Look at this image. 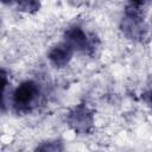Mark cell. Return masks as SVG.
<instances>
[{
	"label": "cell",
	"instance_id": "6",
	"mask_svg": "<svg viewBox=\"0 0 152 152\" xmlns=\"http://www.w3.org/2000/svg\"><path fill=\"white\" fill-rule=\"evenodd\" d=\"M63 150H64L63 142L58 139H55V140L43 141L36 147L34 152H63Z\"/></svg>",
	"mask_w": 152,
	"mask_h": 152
},
{
	"label": "cell",
	"instance_id": "1",
	"mask_svg": "<svg viewBox=\"0 0 152 152\" xmlns=\"http://www.w3.org/2000/svg\"><path fill=\"white\" fill-rule=\"evenodd\" d=\"M66 122L75 133L89 134L93 131L95 122L93 110L86 103H80L68 113Z\"/></svg>",
	"mask_w": 152,
	"mask_h": 152
},
{
	"label": "cell",
	"instance_id": "2",
	"mask_svg": "<svg viewBox=\"0 0 152 152\" xmlns=\"http://www.w3.org/2000/svg\"><path fill=\"white\" fill-rule=\"evenodd\" d=\"M39 95V89L36 82L25 81L15 88L13 93V103L20 110H28L36 102Z\"/></svg>",
	"mask_w": 152,
	"mask_h": 152
},
{
	"label": "cell",
	"instance_id": "4",
	"mask_svg": "<svg viewBox=\"0 0 152 152\" xmlns=\"http://www.w3.org/2000/svg\"><path fill=\"white\" fill-rule=\"evenodd\" d=\"M120 27L122 32L131 39H141L145 37V33H146L144 18L124 15Z\"/></svg>",
	"mask_w": 152,
	"mask_h": 152
},
{
	"label": "cell",
	"instance_id": "3",
	"mask_svg": "<svg viewBox=\"0 0 152 152\" xmlns=\"http://www.w3.org/2000/svg\"><path fill=\"white\" fill-rule=\"evenodd\" d=\"M64 43H66L74 51H87L94 50V39H90L87 33L80 26H71L64 32Z\"/></svg>",
	"mask_w": 152,
	"mask_h": 152
},
{
	"label": "cell",
	"instance_id": "8",
	"mask_svg": "<svg viewBox=\"0 0 152 152\" xmlns=\"http://www.w3.org/2000/svg\"><path fill=\"white\" fill-rule=\"evenodd\" d=\"M145 100H146V102L148 103V106L152 107V90L148 91L147 94H145Z\"/></svg>",
	"mask_w": 152,
	"mask_h": 152
},
{
	"label": "cell",
	"instance_id": "5",
	"mask_svg": "<svg viewBox=\"0 0 152 152\" xmlns=\"http://www.w3.org/2000/svg\"><path fill=\"white\" fill-rule=\"evenodd\" d=\"M74 50L66 44V43H59L55 46H52L48 53V58L57 68L65 66L72 58Z\"/></svg>",
	"mask_w": 152,
	"mask_h": 152
},
{
	"label": "cell",
	"instance_id": "7",
	"mask_svg": "<svg viewBox=\"0 0 152 152\" xmlns=\"http://www.w3.org/2000/svg\"><path fill=\"white\" fill-rule=\"evenodd\" d=\"M17 7L21 12L36 13L40 8V2L39 1H34V0H23V1L17 2Z\"/></svg>",
	"mask_w": 152,
	"mask_h": 152
}]
</instances>
